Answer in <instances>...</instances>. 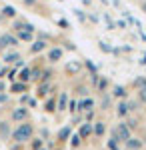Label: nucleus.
I'll use <instances>...</instances> for the list:
<instances>
[{
	"label": "nucleus",
	"instance_id": "nucleus-1",
	"mask_svg": "<svg viewBox=\"0 0 146 150\" xmlns=\"http://www.w3.org/2000/svg\"><path fill=\"white\" fill-rule=\"evenodd\" d=\"M34 134H36V126H34V122L26 120V122H20L16 128H12L10 140L14 142V144H26V142H30V140L34 138Z\"/></svg>",
	"mask_w": 146,
	"mask_h": 150
},
{
	"label": "nucleus",
	"instance_id": "nucleus-2",
	"mask_svg": "<svg viewBox=\"0 0 146 150\" xmlns=\"http://www.w3.org/2000/svg\"><path fill=\"white\" fill-rule=\"evenodd\" d=\"M26 120H30V108H26V106H16V108L10 110V122L20 124V122H26Z\"/></svg>",
	"mask_w": 146,
	"mask_h": 150
},
{
	"label": "nucleus",
	"instance_id": "nucleus-3",
	"mask_svg": "<svg viewBox=\"0 0 146 150\" xmlns=\"http://www.w3.org/2000/svg\"><path fill=\"white\" fill-rule=\"evenodd\" d=\"M18 38L12 34V32H4V34H0V50H4V48H18Z\"/></svg>",
	"mask_w": 146,
	"mask_h": 150
},
{
	"label": "nucleus",
	"instance_id": "nucleus-4",
	"mask_svg": "<svg viewBox=\"0 0 146 150\" xmlns=\"http://www.w3.org/2000/svg\"><path fill=\"white\" fill-rule=\"evenodd\" d=\"M94 106H96V102H94V98H90V96H86V98H76V110H78L80 114L90 112V110H96Z\"/></svg>",
	"mask_w": 146,
	"mask_h": 150
},
{
	"label": "nucleus",
	"instance_id": "nucleus-5",
	"mask_svg": "<svg viewBox=\"0 0 146 150\" xmlns=\"http://www.w3.org/2000/svg\"><path fill=\"white\" fill-rule=\"evenodd\" d=\"M64 58V50H62V46H52L48 48V52H46V60L50 62V64H56V62H60Z\"/></svg>",
	"mask_w": 146,
	"mask_h": 150
},
{
	"label": "nucleus",
	"instance_id": "nucleus-6",
	"mask_svg": "<svg viewBox=\"0 0 146 150\" xmlns=\"http://www.w3.org/2000/svg\"><path fill=\"white\" fill-rule=\"evenodd\" d=\"M64 72H66V76H80L82 62L80 60H68L66 64H64Z\"/></svg>",
	"mask_w": 146,
	"mask_h": 150
},
{
	"label": "nucleus",
	"instance_id": "nucleus-7",
	"mask_svg": "<svg viewBox=\"0 0 146 150\" xmlns=\"http://www.w3.org/2000/svg\"><path fill=\"white\" fill-rule=\"evenodd\" d=\"M112 130L116 132V136H118V140H120V142H126V140L132 136V130L126 126V122H118V124H116V128H112Z\"/></svg>",
	"mask_w": 146,
	"mask_h": 150
},
{
	"label": "nucleus",
	"instance_id": "nucleus-8",
	"mask_svg": "<svg viewBox=\"0 0 146 150\" xmlns=\"http://www.w3.org/2000/svg\"><path fill=\"white\" fill-rule=\"evenodd\" d=\"M70 136H72V126H70V124L62 126L60 130H58V134H56V146H62V144H66L68 140H70Z\"/></svg>",
	"mask_w": 146,
	"mask_h": 150
},
{
	"label": "nucleus",
	"instance_id": "nucleus-9",
	"mask_svg": "<svg viewBox=\"0 0 146 150\" xmlns=\"http://www.w3.org/2000/svg\"><path fill=\"white\" fill-rule=\"evenodd\" d=\"M22 60V56H20V52L16 50V48H12V50H8V52H4L2 54V62L8 66V64H16V62H20Z\"/></svg>",
	"mask_w": 146,
	"mask_h": 150
},
{
	"label": "nucleus",
	"instance_id": "nucleus-10",
	"mask_svg": "<svg viewBox=\"0 0 146 150\" xmlns=\"http://www.w3.org/2000/svg\"><path fill=\"white\" fill-rule=\"evenodd\" d=\"M68 100H70V94H68L66 90H62V92L56 96V112L68 110Z\"/></svg>",
	"mask_w": 146,
	"mask_h": 150
},
{
	"label": "nucleus",
	"instance_id": "nucleus-11",
	"mask_svg": "<svg viewBox=\"0 0 146 150\" xmlns=\"http://www.w3.org/2000/svg\"><path fill=\"white\" fill-rule=\"evenodd\" d=\"M28 88H30V84H24V82H12L10 86H8V92L10 94H16V96H22V94L28 92Z\"/></svg>",
	"mask_w": 146,
	"mask_h": 150
},
{
	"label": "nucleus",
	"instance_id": "nucleus-12",
	"mask_svg": "<svg viewBox=\"0 0 146 150\" xmlns=\"http://www.w3.org/2000/svg\"><path fill=\"white\" fill-rule=\"evenodd\" d=\"M12 136V124L10 120H0V140L8 142Z\"/></svg>",
	"mask_w": 146,
	"mask_h": 150
},
{
	"label": "nucleus",
	"instance_id": "nucleus-13",
	"mask_svg": "<svg viewBox=\"0 0 146 150\" xmlns=\"http://www.w3.org/2000/svg\"><path fill=\"white\" fill-rule=\"evenodd\" d=\"M52 94V82H40L36 86V96L38 98H48Z\"/></svg>",
	"mask_w": 146,
	"mask_h": 150
},
{
	"label": "nucleus",
	"instance_id": "nucleus-14",
	"mask_svg": "<svg viewBox=\"0 0 146 150\" xmlns=\"http://www.w3.org/2000/svg\"><path fill=\"white\" fill-rule=\"evenodd\" d=\"M42 110H44L46 114H56V96H54V94H50V96L44 100Z\"/></svg>",
	"mask_w": 146,
	"mask_h": 150
},
{
	"label": "nucleus",
	"instance_id": "nucleus-15",
	"mask_svg": "<svg viewBox=\"0 0 146 150\" xmlns=\"http://www.w3.org/2000/svg\"><path fill=\"white\" fill-rule=\"evenodd\" d=\"M76 134H78L82 140H88L90 136H92V122H82L78 126V132H76Z\"/></svg>",
	"mask_w": 146,
	"mask_h": 150
},
{
	"label": "nucleus",
	"instance_id": "nucleus-16",
	"mask_svg": "<svg viewBox=\"0 0 146 150\" xmlns=\"http://www.w3.org/2000/svg\"><path fill=\"white\" fill-rule=\"evenodd\" d=\"M106 134V124L102 122V120H96V122H92V136H96V138H102Z\"/></svg>",
	"mask_w": 146,
	"mask_h": 150
},
{
	"label": "nucleus",
	"instance_id": "nucleus-17",
	"mask_svg": "<svg viewBox=\"0 0 146 150\" xmlns=\"http://www.w3.org/2000/svg\"><path fill=\"white\" fill-rule=\"evenodd\" d=\"M46 48H48V42L38 40V38H36L32 44H30V54H34V56H36V54H40V52H44Z\"/></svg>",
	"mask_w": 146,
	"mask_h": 150
},
{
	"label": "nucleus",
	"instance_id": "nucleus-18",
	"mask_svg": "<svg viewBox=\"0 0 146 150\" xmlns=\"http://www.w3.org/2000/svg\"><path fill=\"white\" fill-rule=\"evenodd\" d=\"M124 146H126V150H142L144 142H142L140 138H134V136H130V138L124 142Z\"/></svg>",
	"mask_w": 146,
	"mask_h": 150
},
{
	"label": "nucleus",
	"instance_id": "nucleus-19",
	"mask_svg": "<svg viewBox=\"0 0 146 150\" xmlns=\"http://www.w3.org/2000/svg\"><path fill=\"white\" fill-rule=\"evenodd\" d=\"M0 16L6 20V18H10V20H16V8L10 6V4H6V6H2V10H0Z\"/></svg>",
	"mask_w": 146,
	"mask_h": 150
},
{
	"label": "nucleus",
	"instance_id": "nucleus-20",
	"mask_svg": "<svg viewBox=\"0 0 146 150\" xmlns=\"http://www.w3.org/2000/svg\"><path fill=\"white\" fill-rule=\"evenodd\" d=\"M116 114H118V118H126V116L130 114V108H128V102H126V100H120V102H118Z\"/></svg>",
	"mask_w": 146,
	"mask_h": 150
},
{
	"label": "nucleus",
	"instance_id": "nucleus-21",
	"mask_svg": "<svg viewBox=\"0 0 146 150\" xmlns=\"http://www.w3.org/2000/svg\"><path fill=\"white\" fill-rule=\"evenodd\" d=\"M110 96H112V98H122V100H126L128 92H126V88H124V86L116 84V86H112V92H110Z\"/></svg>",
	"mask_w": 146,
	"mask_h": 150
},
{
	"label": "nucleus",
	"instance_id": "nucleus-22",
	"mask_svg": "<svg viewBox=\"0 0 146 150\" xmlns=\"http://www.w3.org/2000/svg\"><path fill=\"white\" fill-rule=\"evenodd\" d=\"M18 82H24V84H30V66H24V68L18 70Z\"/></svg>",
	"mask_w": 146,
	"mask_h": 150
},
{
	"label": "nucleus",
	"instance_id": "nucleus-23",
	"mask_svg": "<svg viewBox=\"0 0 146 150\" xmlns=\"http://www.w3.org/2000/svg\"><path fill=\"white\" fill-rule=\"evenodd\" d=\"M16 38H18V42H34V34L32 32H26V30H20V32H16Z\"/></svg>",
	"mask_w": 146,
	"mask_h": 150
},
{
	"label": "nucleus",
	"instance_id": "nucleus-24",
	"mask_svg": "<svg viewBox=\"0 0 146 150\" xmlns=\"http://www.w3.org/2000/svg\"><path fill=\"white\" fill-rule=\"evenodd\" d=\"M40 76H42V68L40 66H30V82H40Z\"/></svg>",
	"mask_w": 146,
	"mask_h": 150
},
{
	"label": "nucleus",
	"instance_id": "nucleus-25",
	"mask_svg": "<svg viewBox=\"0 0 146 150\" xmlns=\"http://www.w3.org/2000/svg\"><path fill=\"white\" fill-rule=\"evenodd\" d=\"M82 66H86V70H88V76H98V66H94V62H92V60L84 58V64H82Z\"/></svg>",
	"mask_w": 146,
	"mask_h": 150
},
{
	"label": "nucleus",
	"instance_id": "nucleus-26",
	"mask_svg": "<svg viewBox=\"0 0 146 150\" xmlns=\"http://www.w3.org/2000/svg\"><path fill=\"white\" fill-rule=\"evenodd\" d=\"M46 144H44V140L40 138V136H34L32 140H30V150H40V148H44Z\"/></svg>",
	"mask_w": 146,
	"mask_h": 150
},
{
	"label": "nucleus",
	"instance_id": "nucleus-27",
	"mask_svg": "<svg viewBox=\"0 0 146 150\" xmlns=\"http://www.w3.org/2000/svg\"><path fill=\"white\" fill-rule=\"evenodd\" d=\"M94 86H96V90H98L100 94H106V88H108V80H106V78H98V82H96Z\"/></svg>",
	"mask_w": 146,
	"mask_h": 150
},
{
	"label": "nucleus",
	"instance_id": "nucleus-28",
	"mask_svg": "<svg viewBox=\"0 0 146 150\" xmlns=\"http://www.w3.org/2000/svg\"><path fill=\"white\" fill-rule=\"evenodd\" d=\"M110 102H112V96L106 92V94H102V100H100V108L102 110H108L110 108Z\"/></svg>",
	"mask_w": 146,
	"mask_h": 150
},
{
	"label": "nucleus",
	"instance_id": "nucleus-29",
	"mask_svg": "<svg viewBox=\"0 0 146 150\" xmlns=\"http://www.w3.org/2000/svg\"><path fill=\"white\" fill-rule=\"evenodd\" d=\"M52 76H54V72H52V70H44V68H42L40 82H50V80H52ZM40 82H38V84H40Z\"/></svg>",
	"mask_w": 146,
	"mask_h": 150
},
{
	"label": "nucleus",
	"instance_id": "nucleus-30",
	"mask_svg": "<svg viewBox=\"0 0 146 150\" xmlns=\"http://www.w3.org/2000/svg\"><path fill=\"white\" fill-rule=\"evenodd\" d=\"M80 144H82V138H80L78 134H72L70 136V146H72V150H76Z\"/></svg>",
	"mask_w": 146,
	"mask_h": 150
},
{
	"label": "nucleus",
	"instance_id": "nucleus-31",
	"mask_svg": "<svg viewBox=\"0 0 146 150\" xmlns=\"http://www.w3.org/2000/svg\"><path fill=\"white\" fill-rule=\"evenodd\" d=\"M68 112L72 116L78 114V110H76V98H70V100H68Z\"/></svg>",
	"mask_w": 146,
	"mask_h": 150
},
{
	"label": "nucleus",
	"instance_id": "nucleus-32",
	"mask_svg": "<svg viewBox=\"0 0 146 150\" xmlns=\"http://www.w3.org/2000/svg\"><path fill=\"white\" fill-rule=\"evenodd\" d=\"M16 78H18V70H16L14 66H12V68L8 70V82L12 84V82H16Z\"/></svg>",
	"mask_w": 146,
	"mask_h": 150
},
{
	"label": "nucleus",
	"instance_id": "nucleus-33",
	"mask_svg": "<svg viewBox=\"0 0 146 150\" xmlns=\"http://www.w3.org/2000/svg\"><path fill=\"white\" fill-rule=\"evenodd\" d=\"M72 12H74V16L78 18L80 22H84V20H86V12H84V10H80V8H74Z\"/></svg>",
	"mask_w": 146,
	"mask_h": 150
},
{
	"label": "nucleus",
	"instance_id": "nucleus-34",
	"mask_svg": "<svg viewBox=\"0 0 146 150\" xmlns=\"http://www.w3.org/2000/svg\"><path fill=\"white\" fill-rule=\"evenodd\" d=\"M98 48H100L102 52H106V54H112V46H108L106 42H98Z\"/></svg>",
	"mask_w": 146,
	"mask_h": 150
},
{
	"label": "nucleus",
	"instance_id": "nucleus-35",
	"mask_svg": "<svg viewBox=\"0 0 146 150\" xmlns=\"http://www.w3.org/2000/svg\"><path fill=\"white\" fill-rule=\"evenodd\" d=\"M40 138L44 140V142H46L48 138H50V130H48L46 126H42V128H40Z\"/></svg>",
	"mask_w": 146,
	"mask_h": 150
},
{
	"label": "nucleus",
	"instance_id": "nucleus-36",
	"mask_svg": "<svg viewBox=\"0 0 146 150\" xmlns=\"http://www.w3.org/2000/svg\"><path fill=\"white\" fill-rule=\"evenodd\" d=\"M10 102V94L8 92H0V106L2 104H8Z\"/></svg>",
	"mask_w": 146,
	"mask_h": 150
},
{
	"label": "nucleus",
	"instance_id": "nucleus-37",
	"mask_svg": "<svg viewBox=\"0 0 146 150\" xmlns=\"http://www.w3.org/2000/svg\"><path fill=\"white\" fill-rule=\"evenodd\" d=\"M58 26L64 28V30H70V22H68L66 18H60V20H58Z\"/></svg>",
	"mask_w": 146,
	"mask_h": 150
},
{
	"label": "nucleus",
	"instance_id": "nucleus-38",
	"mask_svg": "<svg viewBox=\"0 0 146 150\" xmlns=\"http://www.w3.org/2000/svg\"><path fill=\"white\" fill-rule=\"evenodd\" d=\"M62 44H64V48H62V50H70V52H74V50H76V46H74L70 40H64Z\"/></svg>",
	"mask_w": 146,
	"mask_h": 150
},
{
	"label": "nucleus",
	"instance_id": "nucleus-39",
	"mask_svg": "<svg viewBox=\"0 0 146 150\" xmlns=\"http://www.w3.org/2000/svg\"><path fill=\"white\" fill-rule=\"evenodd\" d=\"M28 108H36L38 106V98H34V96H30V100H28V104H26Z\"/></svg>",
	"mask_w": 146,
	"mask_h": 150
},
{
	"label": "nucleus",
	"instance_id": "nucleus-40",
	"mask_svg": "<svg viewBox=\"0 0 146 150\" xmlns=\"http://www.w3.org/2000/svg\"><path fill=\"white\" fill-rule=\"evenodd\" d=\"M22 4H24V6H36L38 0H22Z\"/></svg>",
	"mask_w": 146,
	"mask_h": 150
},
{
	"label": "nucleus",
	"instance_id": "nucleus-41",
	"mask_svg": "<svg viewBox=\"0 0 146 150\" xmlns=\"http://www.w3.org/2000/svg\"><path fill=\"white\" fill-rule=\"evenodd\" d=\"M0 92H8V86H6V82L0 78Z\"/></svg>",
	"mask_w": 146,
	"mask_h": 150
},
{
	"label": "nucleus",
	"instance_id": "nucleus-42",
	"mask_svg": "<svg viewBox=\"0 0 146 150\" xmlns=\"http://www.w3.org/2000/svg\"><path fill=\"white\" fill-rule=\"evenodd\" d=\"M86 16L90 18V22H96V24H98V16H96V14H86Z\"/></svg>",
	"mask_w": 146,
	"mask_h": 150
},
{
	"label": "nucleus",
	"instance_id": "nucleus-43",
	"mask_svg": "<svg viewBox=\"0 0 146 150\" xmlns=\"http://www.w3.org/2000/svg\"><path fill=\"white\" fill-rule=\"evenodd\" d=\"M12 150H24V144H14Z\"/></svg>",
	"mask_w": 146,
	"mask_h": 150
},
{
	"label": "nucleus",
	"instance_id": "nucleus-44",
	"mask_svg": "<svg viewBox=\"0 0 146 150\" xmlns=\"http://www.w3.org/2000/svg\"><path fill=\"white\" fill-rule=\"evenodd\" d=\"M116 26H120V28H126V22H124V20H118V22H116Z\"/></svg>",
	"mask_w": 146,
	"mask_h": 150
},
{
	"label": "nucleus",
	"instance_id": "nucleus-45",
	"mask_svg": "<svg viewBox=\"0 0 146 150\" xmlns=\"http://www.w3.org/2000/svg\"><path fill=\"white\" fill-rule=\"evenodd\" d=\"M140 64H146V52L142 54V60H140Z\"/></svg>",
	"mask_w": 146,
	"mask_h": 150
},
{
	"label": "nucleus",
	"instance_id": "nucleus-46",
	"mask_svg": "<svg viewBox=\"0 0 146 150\" xmlns=\"http://www.w3.org/2000/svg\"><path fill=\"white\" fill-rule=\"evenodd\" d=\"M54 150H64V148H62V146H56V148H54Z\"/></svg>",
	"mask_w": 146,
	"mask_h": 150
},
{
	"label": "nucleus",
	"instance_id": "nucleus-47",
	"mask_svg": "<svg viewBox=\"0 0 146 150\" xmlns=\"http://www.w3.org/2000/svg\"><path fill=\"white\" fill-rule=\"evenodd\" d=\"M40 150H50V148H46V146H44V148H40Z\"/></svg>",
	"mask_w": 146,
	"mask_h": 150
},
{
	"label": "nucleus",
	"instance_id": "nucleus-48",
	"mask_svg": "<svg viewBox=\"0 0 146 150\" xmlns=\"http://www.w3.org/2000/svg\"><path fill=\"white\" fill-rule=\"evenodd\" d=\"M0 22H4V18H2V16H0Z\"/></svg>",
	"mask_w": 146,
	"mask_h": 150
},
{
	"label": "nucleus",
	"instance_id": "nucleus-49",
	"mask_svg": "<svg viewBox=\"0 0 146 150\" xmlns=\"http://www.w3.org/2000/svg\"><path fill=\"white\" fill-rule=\"evenodd\" d=\"M58 2H62V0H58Z\"/></svg>",
	"mask_w": 146,
	"mask_h": 150
},
{
	"label": "nucleus",
	"instance_id": "nucleus-50",
	"mask_svg": "<svg viewBox=\"0 0 146 150\" xmlns=\"http://www.w3.org/2000/svg\"><path fill=\"white\" fill-rule=\"evenodd\" d=\"M0 68H2V64H0Z\"/></svg>",
	"mask_w": 146,
	"mask_h": 150
}]
</instances>
